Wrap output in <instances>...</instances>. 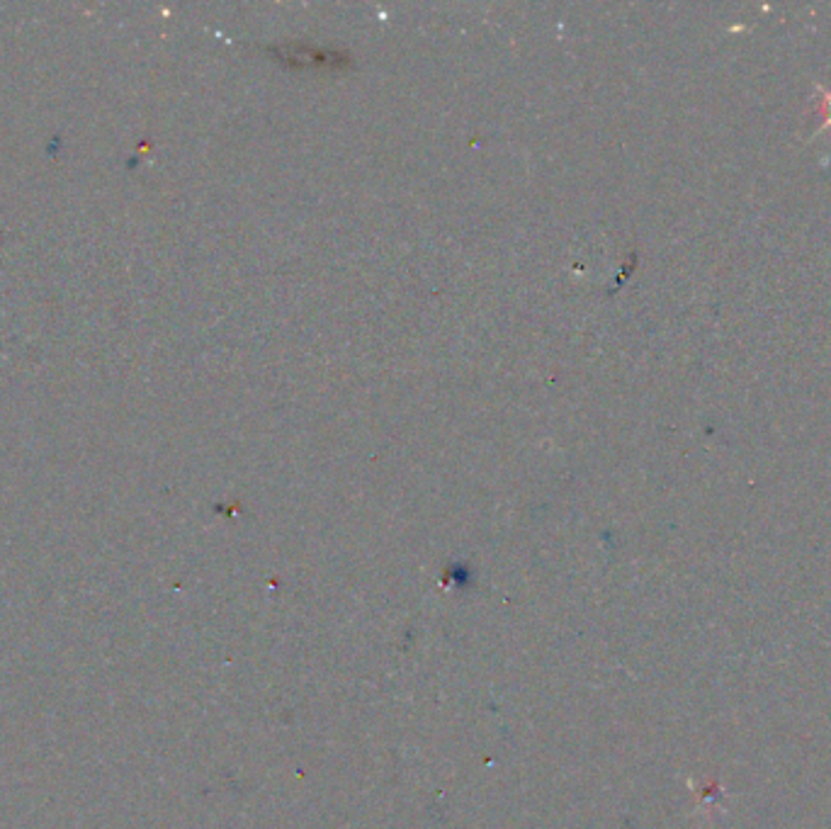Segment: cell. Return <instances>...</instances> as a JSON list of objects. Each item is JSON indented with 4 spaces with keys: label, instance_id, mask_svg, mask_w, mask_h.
<instances>
[{
    "label": "cell",
    "instance_id": "obj_1",
    "mask_svg": "<svg viewBox=\"0 0 831 829\" xmlns=\"http://www.w3.org/2000/svg\"><path fill=\"white\" fill-rule=\"evenodd\" d=\"M822 93H824V103H822V113H824V127L822 129H827V127H831V90H822Z\"/></svg>",
    "mask_w": 831,
    "mask_h": 829
}]
</instances>
